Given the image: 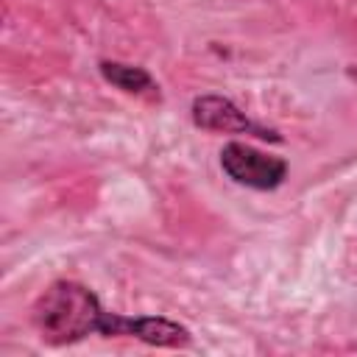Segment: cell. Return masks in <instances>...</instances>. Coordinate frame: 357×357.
Segmentation results:
<instances>
[{
    "label": "cell",
    "instance_id": "obj_1",
    "mask_svg": "<svg viewBox=\"0 0 357 357\" xmlns=\"http://www.w3.org/2000/svg\"><path fill=\"white\" fill-rule=\"evenodd\" d=\"M103 315L98 296L78 282H53L33 304V326L50 346H67L100 332Z\"/></svg>",
    "mask_w": 357,
    "mask_h": 357
},
{
    "label": "cell",
    "instance_id": "obj_3",
    "mask_svg": "<svg viewBox=\"0 0 357 357\" xmlns=\"http://www.w3.org/2000/svg\"><path fill=\"white\" fill-rule=\"evenodd\" d=\"M192 123L206 131H248L262 139H279L273 131L251 123L229 98L220 95H201L192 100Z\"/></svg>",
    "mask_w": 357,
    "mask_h": 357
},
{
    "label": "cell",
    "instance_id": "obj_2",
    "mask_svg": "<svg viewBox=\"0 0 357 357\" xmlns=\"http://www.w3.org/2000/svg\"><path fill=\"white\" fill-rule=\"evenodd\" d=\"M220 167L231 181L251 190H273L287 176V165L279 156L262 153L245 142H226L220 151Z\"/></svg>",
    "mask_w": 357,
    "mask_h": 357
},
{
    "label": "cell",
    "instance_id": "obj_4",
    "mask_svg": "<svg viewBox=\"0 0 357 357\" xmlns=\"http://www.w3.org/2000/svg\"><path fill=\"white\" fill-rule=\"evenodd\" d=\"M100 75L114 84L117 89L123 92H131V95H148V98H159V86L156 81L151 78L148 70L142 67H134V64H123V61H100Z\"/></svg>",
    "mask_w": 357,
    "mask_h": 357
}]
</instances>
